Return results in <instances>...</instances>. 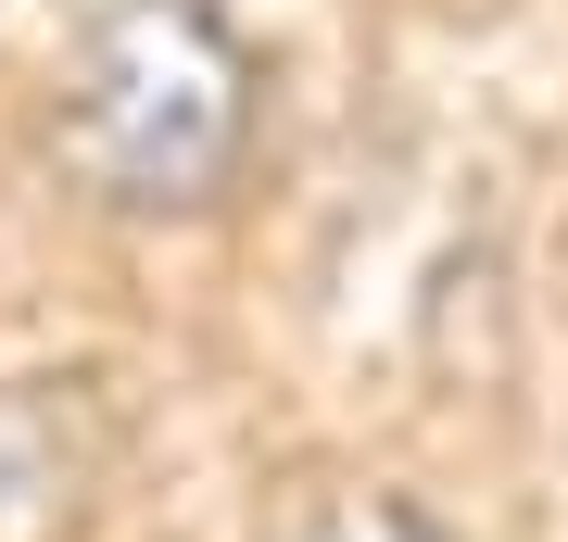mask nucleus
I'll use <instances>...</instances> for the list:
<instances>
[{"mask_svg": "<svg viewBox=\"0 0 568 542\" xmlns=\"http://www.w3.org/2000/svg\"><path fill=\"white\" fill-rule=\"evenodd\" d=\"M265 63L215 0H102L51 63V164L102 215H215L253 164Z\"/></svg>", "mask_w": 568, "mask_h": 542, "instance_id": "nucleus-1", "label": "nucleus"}, {"mask_svg": "<svg viewBox=\"0 0 568 542\" xmlns=\"http://www.w3.org/2000/svg\"><path fill=\"white\" fill-rule=\"evenodd\" d=\"M102 467V403L89 379H0V542H39L77 518Z\"/></svg>", "mask_w": 568, "mask_h": 542, "instance_id": "nucleus-2", "label": "nucleus"}, {"mask_svg": "<svg viewBox=\"0 0 568 542\" xmlns=\"http://www.w3.org/2000/svg\"><path fill=\"white\" fill-rule=\"evenodd\" d=\"M278 542H455V530L429 518L417 492H328V504H304Z\"/></svg>", "mask_w": 568, "mask_h": 542, "instance_id": "nucleus-3", "label": "nucleus"}]
</instances>
